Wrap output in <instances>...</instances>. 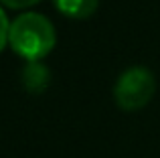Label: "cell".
<instances>
[{"instance_id": "cell-4", "label": "cell", "mask_w": 160, "mask_h": 158, "mask_svg": "<svg viewBox=\"0 0 160 158\" xmlns=\"http://www.w3.org/2000/svg\"><path fill=\"white\" fill-rule=\"evenodd\" d=\"M53 4L61 14L75 20H83V18H89L98 10L99 0H53Z\"/></svg>"}, {"instance_id": "cell-5", "label": "cell", "mask_w": 160, "mask_h": 158, "mask_svg": "<svg viewBox=\"0 0 160 158\" xmlns=\"http://www.w3.org/2000/svg\"><path fill=\"white\" fill-rule=\"evenodd\" d=\"M8 32H10V22H8L6 14H4L2 6H0V51H2L4 45L8 43Z\"/></svg>"}, {"instance_id": "cell-2", "label": "cell", "mask_w": 160, "mask_h": 158, "mask_svg": "<svg viewBox=\"0 0 160 158\" xmlns=\"http://www.w3.org/2000/svg\"><path fill=\"white\" fill-rule=\"evenodd\" d=\"M156 91V79L152 71L142 65L128 67L113 85V99L126 111H136L148 106Z\"/></svg>"}, {"instance_id": "cell-6", "label": "cell", "mask_w": 160, "mask_h": 158, "mask_svg": "<svg viewBox=\"0 0 160 158\" xmlns=\"http://www.w3.org/2000/svg\"><path fill=\"white\" fill-rule=\"evenodd\" d=\"M0 2L8 8H14V10H24V8H31L35 4H39L41 0H0Z\"/></svg>"}, {"instance_id": "cell-3", "label": "cell", "mask_w": 160, "mask_h": 158, "mask_svg": "<svg viewBox=\"0 0 160 158\" xmlns=\"http://www.w3.org/2000/svg\"><path fill=\"white\" fill-rule=\"evenodd\" d=\"M20 83L28 93H43L51 83V71L41 61H27L20 71Z\"/></svg>"}, {"instance_id": "cell-1", "label": "cell", "mask_w": 160, "mask_h": 158, "mask_svg": "<svg viewBox=\"0 0 160 158\" xmlns=\"http://www.w3.org/2000/svg\"><path fill=\"white\" fill-rule=\"evenodd\" d=\"M55 27L39 12H24L10 22L8 43L16 55L27 61H41L55 47Z\"/></svg>"}]
</instances>
